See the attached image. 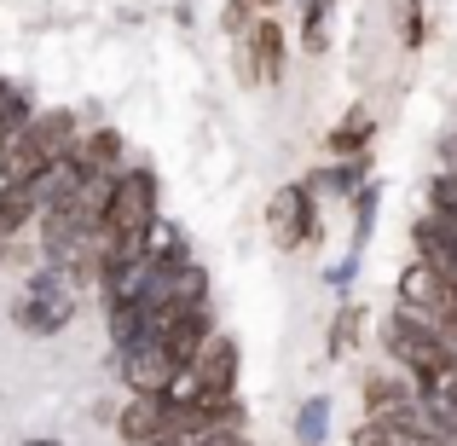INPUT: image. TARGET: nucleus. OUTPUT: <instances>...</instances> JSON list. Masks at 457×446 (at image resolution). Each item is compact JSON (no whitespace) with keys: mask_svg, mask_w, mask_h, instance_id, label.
Returning a JSON list of instances; mask_svg holds the SVG:
<instances>
[{"mask_svg":"<svg viewBox=\"0 0 457 446\" xmlns=\"http://www.w3.org/2000/svg\"><path fill=\"white\" fill-rule=\"evenodd\" d=\"M382 348H388V359L417 383V394L446 383L457 371V336H446L440 324H423L405 307H394L388 319H382Z\"/></svg>","mask_w":457,"mask_h":446,"instance_id":"f257e3e1","label":"nucleus"},{"mask_svg":"<svg viewBox=\"0 0 457 446\" xmlns=\"http://www.w3.org/2000/svg\"><path fill=\"white\" fill-rule=\"evenodd\" d=\"M156 198H162V186H156V174L145 163H128L122 174H116L111 186V203H104V226H99V244H122V238H145V226L156 221Z\"/></svg>","mask_w":457,"mask_h":446,"instance_id":"f03ea898","label":"nucleus"},{"mask_svg":"<svg viewBox=\"0 0 457 446\" xmlns=\"http://www.w3.org/2000/svg\"><path fill=\"white\" fill-rule=\"evenodd\" d=\"M76 296L81 290L58 267H35L29 284H23V296L12 301V324H18L23 336H58L76 319Z\"/></svg>","mask_w":457,"mask_h":446,"instance_id":"7ed1b4c3","label":"nucleus"},{"mask_svg":"<svg viewBox=\"0 0 457 446\" xmlns=\"http://www.w3.org/2000/svg\"><path fill=\"white\" fill-rule=\"evenodd\" d=\"M394 307L417 313L423 324H440V331L452 336V319H457V290L446 279H440L428 261H411V267H400V279H394Z\"/></svg>","mask_w":457,"mask_h":446,"instance_id":"20e7f679","label":"nucleus"},{"mask_svg":"<svg viewBox=\"0 0 457 446\" xmlns=\"http://www.w3.org/2000/svg\"><path fill=\"white\" fill-rule=\"evenodd\" d=\"M319 198L307 191V180H290V186H278L272 191V203H267V232H272V244L278 249H307L312 238H319Z\"/></svg>","mask_w":457,"mask_h":446,"instance_id":"39448f33","label":"nucleus"},{"mask_svg":"<svg viewBox=\"0 0 457 446\" xmlns=\"http://www.w3.org/2000/svg\"><path fill=\"white\" fill-rule=\"evenodd\" d=\"M116 371H122V383H128V394H168V383L179 377V359L168 354V342H162V331H151L139 336L134 348H122V354H116Z\"/></svg>","mask_w":457,"mask_h":446,"instance_id":"423d86ee","label":"nucleus"},{"mask_svg":"<svg viewBox=\"0 0 457 446\" xmlns=\"http://www.w3.org/2000/svg\"><path fill=\"white\" fill-rule=\"evenodd\" d=\"M191 383H197V400H220V394H237V371H244V354L226 331H214L203 342V354L191 359Z\"/></svg>","mask_w":457,"mask_h":446,"instance_id":"0eeeda50","label":"nucleus"},{"mask_svg":"<svg viewBox=\"0 0 457 446\" xmlns=\"http://www.w3.org/2000/svg\"><path fill=\"white\" fill-rule=\"evenodd\" d=\"M76 168L87 180H116L128 168V139H122V128H111V122H99V128H87V134L76 139Z\"/></svg>","mask_w":457,"mask_h":446,"instance_id":"6e6552de","label":"nucleus"},{"mask_svg":"<svg viewBox=\"0 0 457 446\" xmlns=\"http://www.w3.org/2000/svg\"><path fill=\"white\" fill-rule=\"evenodd\" d=\"M249 53H244V70L255 88H278L284 81V23L278 18H255V29L244 35Z\"/></svg>","mask_w":457,"mask_h":446,"instance_id":"1a4fd4ad","label":"nucleus"},{"mask_svg":"<svg viewBox=\"0 0 457 446\" xmlns=\"http://www.w3.org/2000/svg\"><path fill=\"white\" fill-rule=\"evenodd\" d=\"M417 400H423V394H417V383L405 377V371H370V377H365V417L394 424V417L411 412Z\"/></svg>","mask_w":457,"mask_h":446,"instance_id":"9d476101","label":"nucleus"},{"mask_svg":"<svg viewBox=\"0 0 457 446\" xmlns=\"http://www.w3.org/2000/svg\"><path fill=\"white\" fill-rule=\"evenodd\" d=\"M370 139H377V116H370L365 105H353V111L330 128V139H324V146H330L336 163H347V156H370Z\"/></svg>","mask_w":457,"mask_h":446,"instance_id":"9b49d317","label":"nucleus"},{"mask_svg":"<svg viewBox=\"0 0 457 446\" xmlns=\"http://www.w3.org/2000/svg\"><path fill=\"white\" fill-rule=\"evenodd\" d=\"M359 336H365V307H359L353 296H342L330 331H324V354H330V359H347V354L359 348Z\"/></svg>","mask_w":457,"mask_h":446,"instance_id":"f8f14e48","label":"nucleus"},{"mask_svg":"<svg viewBox=\"0 0 457 446\" xmlns=\"http://www.w3.org/2000/svg\"><path fill=\"white\" fill-rule=\"evenodd\" d=\"M388 18H394V29H400V46H405V53H423V41H428V12H423V0H388Z\"/></svg>","mask_w":457,"mask_h":446,"instance_id":"ddd939ff","label":"nucleus"},{"mask_svg":"<svg viewBox=\"0 0 457 446\" xmlns=\"http://www.w3.org/2000/svg\"><path fill=\"white\" fill-rule=\"evenodd\" d=\"M324 435H330V400L312 394V400H302V412H295V446H324Z\"/></svg>","mask_w":457,"mask_h":446,"instance_id":"4468645a","label":"nucleus"},{"mask_svg":"<svg viewBox=\"0 0 457 446\" xmlns=\"http://www.w3.org/2000/svg\"><path fill=\"white\" fill-rule=\"evenodd\" d=\"M302 46L312 58L330 46V0H307V6H302Z\"/></svg>","mask_w":457,"mask_h":446,"instance_id":"2eb2a0df","label":"nucleus"},{"mask_svg":"<svg viewBox=\"0 0 457 446\" xmlns=\"http://www.w3.org/2000/svg\"><path fill=\"white\" fill-rule=\"evenodd\" d=\"M377 203H382V186L370 180L365 191L353 198V256L365 249V238H370V226H377Z\"/></svg>","mask_w":457,"mask_h":446,"instance_id":"dca6fc26","label":"nucleus"},{"mask_svg":"<svg viewBox=\"0 0 457 446\" xmlns=\"http://www.w3.org/2000/svg\"><path fill=\"white\" fill-rule=\"evenodd\" d=\"M347 441H353V446H400V429L382 424V417H359Z\"/></svg>","mask_w":457,"mask_h":446,"instance_id":"f3484780","label":"nucleus"},{"mask_svg":"<svg viewBox=\"0 0 457 446\" xmlns=\"http://www.w3.org/2000/svg\"><path fill=\"white\" fill-rule=\"evenodd\" d=\"M428 209L457 215V168H440V174L428 180Z\"/></svg>","mask_w":457,"mask_h":446,"instance_id":"a211bd4d","label":"nucleus"},{"mask_svg":"<svg viewBox=\"0 0 457 446\" xmlns=\"http://www.w3.org/2000/svg\"><path fill=\"white\" fill-rule=\"evenodd\" d=\"M255 18H261V12L249 6V0H226V6H220V29L226 35H249V29H255Z\"/></svg>","mask_w":457,"mask_h":446,"instance_id":"6ab92c4d","label":"nucleus"},{"mask_svg":"<svg viewBox=\"0 0 457 446\" xmlns=\"http://www.w3.org/2000/svg\"><path fill=\"white\" fill-rule=\"evenodd\" d=\"M197 446H255V441L244 429H209V435H197Z\"/></svg>","mask_w":457,"mask_h":446,"instance_id":"aec40b11","label":"nucleus"},{"mask_svg":"<svg viewBox=\"0 0 457 446\" xmlns=\"http://www.w3.org/2000/svg\"><path fill=\"white\" fill-rule=\"evenodd\" d=\"M353 267H359V256H342L330 273H324V279H330V284H347V279H353Z\"/></svg>","mask_w":457,"mask_h":446,"instance_id":"412c9836","label":"nucleus"},{"mask_svg":"<svg viewBox=\"0 0 457 446\" xmlns=\"http://www.w3.org/2000/svg\"><path fill=\"white\" fill-rule=\"evenodd\" d=\"M440 168H457V128L440 139Z\"/></svg>","mask_w":457,"mask_h":446,"instance_id":"4be33fe9","label":"nucleus"},{"mask_svg":"<svg viewBox=\"0 0 457 446\" xmlns=\"http://www.w3.org/2000/svg\"><path fill=\"white\" fill-rule=\"evenodd\" d=\"M6 261H12V238H0V267H6Z\"/></svg>","mask_w":457,"mask_h":446,"instance_id":"5701e85b","label":"nucleus"},{"mask_svg":"<svg viewBox=\"0 0 457 446\" xmlns=\"http://www.w3.org/2000/svg\"><path fill=\"white\" fill-rule=\"evenodd\" d=\"M23 446H64V441H23Z\"/></svg>","mask_w":457,"mask_h":446,"instance_id":"b1692460","label":"nucleus"},{"mask_svg":"<svg viewBox=\"0 0 457 446\" xmlns=\"http://www.w3.org/2000/svg\"><path fill=\"white\" fill-rule=\"evenodd\" d=\"M452 377H457V371H452Z\"/></svg>","mask_w":457,"mask_h":446,"instance_id":"393cba45","label":"nucleus"}]
</instances>
